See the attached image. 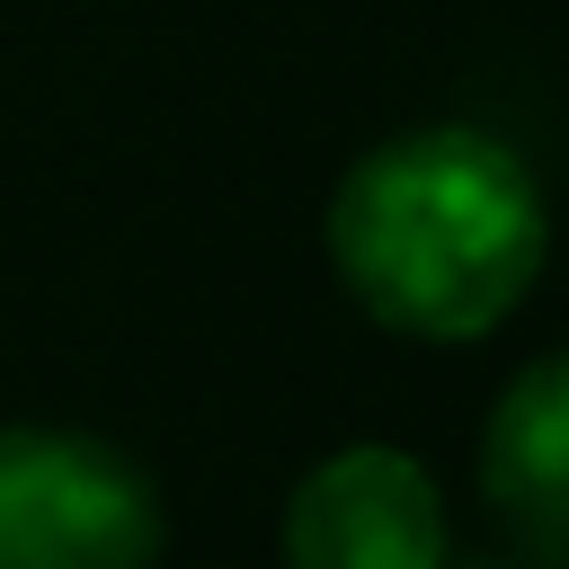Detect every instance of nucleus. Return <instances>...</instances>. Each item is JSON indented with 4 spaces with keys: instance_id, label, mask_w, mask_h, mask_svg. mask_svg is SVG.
Instances as JSON below:
<instances>
[{
    "instance_id": "nucleus-1",
    "label": "nucleus",
    "mask_w": 569,
    "mask_h": 569,
    "mask_svg": "<svg viewBox=\"0 0 569 569\" xmlns=\"http://www.w3.org/2000/svg\"><path fill=\"white\" fill-rule=\"evenodd\" d=\"M338 284L400 338H480L542 276V196L533 169L471 133L418 124L365 151L329 204Z\"/></svg>"
},
{
    "instance_id": "nucleus-2",
    "label": "nucleus",
    "mask_w": 569,
    "mask_h": 569,
    "mask_svg": "<svg viewBox=\"0 0 569 569\" xmlns=\"http://www.w3.org/2000/svg\"><path fill=\"white\" fill-rule=\"evenodd\" d=\"M151 480L71 427H0V569H151Z\"/></svg>"
},
{
    "instance_id": "nucleus-3",
    "label": "nucleus",
    "mask_w": 569,
    "mask_h": 569,
    "mask_svg": "<svg viewBox=\"0 0 569 569\" xmlns=\"http://www.w3.org/2000/svg\"><path fill=\"white\" fill-rule=\"evenodd\" d=\"M445 507L400 445H347L284 498V569H445Z\"/></svg>"
},
{
    "instance_id": "nucleus-4",
    "label": "nucleus",
    "mask_w": 569,
    "mask_h": 569,
    "mask_svg": "<svg viewBox=\"0 0 569 569\" xmlns=\"http://www.w3.org/2000/svg\"><path fill=\"white\" fill-rule=\"evenodd\" d=\"M480 489L507 516V533L525 542V560L551 569L569 542V373H560V356H533L498 391L489 436H480Z\"/></svg>"
},
{
    "instance_id": "nucleus-5",
    "label": "nucleus",
    "mask_w": 569,
    "mask_h": 569,
    "mask_svg": "<svg viewBox=\"0 0 569 569\" xmlns=\"http://www.w3.org/2000/svg\"><path fill=\"white\" fill-rule=\"evenodd\" d=\"M445 569H533V560H445Z\"/></svg>"
}]
</instances>
